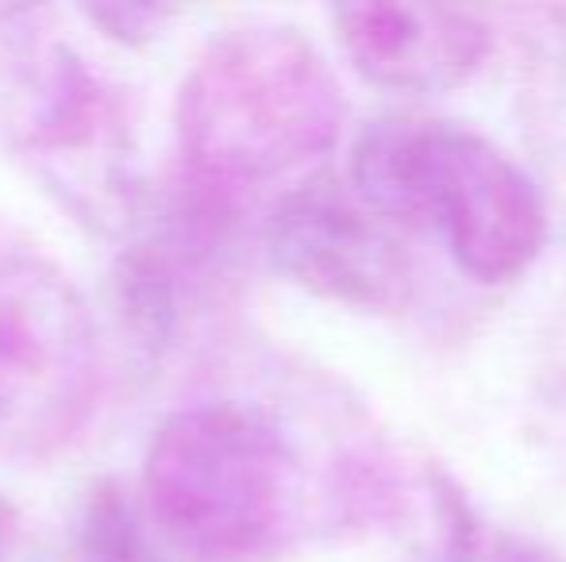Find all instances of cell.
Instances as JSON below:
<instances>
[{
  "label": "cell",
  "mask_w": 566,
  "mask_h": 562,
  "mask_svg": "<svg viewBox=\"0 0 566 562\" xmlns=\"http://www.w3.org/2000/svg\"><path fill=\"white\" fill-rule=\"evenodd\" d=\"M143 509L189 562H266L305 524V466L266 413L201 401L155 427Z\"/></svg>",
  "instance_id": "obj_3"
},
{
  "label": "cell",
  "mask_w": 566,
  "mask_h": 562,
  "mask_svg": "<svg viewBox=\"0 0 566 562\" xmlns=\"http://www.w3.org/2000/svg\"><path fill=\"white\" fill-rule=\"evenodd\" d=\"M350 66L389 93H451L490 59L485 15L451 4H347L332 12Z\"/></svg>",
  "instance_id": "obj_7"
},
{
  "label": "cell",
  "mask_w": 566,
  "mask_h": 562,
  "mask_svg": "<svg viewBox=\"0 0 566 562\" xmlns=\"http://www.w3.org/2000/svg\"><path fill=\"white\" fill-rule=\"evenodd\" d=\"M516 20H524V128L566 209V8H521Z\"/></svg>",
  "instance_id": "obj_8"
},
{
  "label": "cell",
  "mask_w": 566,
  "mask_h": 562,
  "mask_svg": "<svg viewBox=\"0 0 566 562\" xmlns=\"http://www.w3.org/2000/svg\"><path fill=\"white\" fill-rule=\"evenodd\" d=\"M147 509L119 481L90 489L82 509V551L90 562H166Z\"/></svg>",
  "instance_id": "obj_9"
},
{
  "label": "cell",
  "mask_w": 566,
  "mask_h": 562,
  "mask_svg": "<svg viewBox=\"0 0 566 562\" xmlns=\"http://www.w3.org/2000/svg\"><path fill=\"white\" fill-rule=\"evenodd\" d=\"M15 536H20V512H15V505L0 494V562H8V555H12Z\"/></svg>",
  "instance_id": "obj_12"
},
{
  "label": "cell",
  "mask_w": 566,
  "mask_h": 562,
  "mask_svg": "<svg viewBox=\"0 0 566 562\" xmlns=\"http://www.w3.org/2000/svg\"><path fill=\"white\" fill-rule=\"evenodd\" d=\"M347 100L321 46L285 23L235 28L186 74L174 131L189 181L228 204L308 178L336 147Z\"/></svg>",
  "instance_id": "obj_1"
},
{
  "label": "cell",
  "mask_w": 566,
  "mask_h": 562,
  "mask_svg": "<svg viewBox=\"0 0 566 562\" xmlns=\"http://www.w3.org/2000/svg\"><path fill=\"white\" fill-rule=\"evenodd\" d=\"M262 243L282 278L336 305L389 312L412 293V258L394 227L328 173H308L277 197Z\"/></svg>",
  "instance_id": "obj_6"
},
{
  "label": "cell",
  "mask_w": 566,
  "mask_h": 562,
  "mask_svg": "<svg viewBox=\"0 0 566 562\" xmlns=\"http://www.w3.org/2000/svg\"><path fill=\"white\" fill-rule=\"evenodd\" d=\"M350 193L389 227L440 232L462 274L521 278L547 240L539 185L485 136L451 120L386 113L350 142Z\"/></svg>",
  "instance_id": "obj_2"
},
{
  "label": "cell",
  "mask_w": 566,
  "mask_h": 562,
  "mask_svg": "<svg viewBox=\"0 0 566 562\" xmlns=\"http://www.w3.org/2000/svg\"><path fill=\"white\" fill-rule=\"evenodd\" d=\"M432 497H436V517H440L443 536V562H470L478 548V528L474 512H470L467 497L454 489L451 474L432 466Z\"/></svg>",
  "instance_id": "obj_10"
},
{
  "label": "cell",
  "mask_w": 566,
  "mask_h": 562,
  "mask_svg": "<svg viewBox=\"0 0 566 562\" xmlns=\"http://www.w3.org/2000/svg\"><path fill=\"white\" fill-rule=\"evenodd\" d=\"M82 15L101 28V35L116 39L124 46L147 43L163 31V23L174 15V8H132V4H97V8H82Z\"/></svg>",
  "instance_id": "obj_11"
},
{
  "label": "cell",
  "mask_w": 566,
  "mask_h": 562,
  "mask_svg": "<svg viewBox=\"0 0 566 562\" xmlns=\"http://www.w3.org/2000/svg\"><path fill=\"white\" fill-rule=\"evenodd\" d=\"M497 562H547V559H539V551H505V555H501Z\"/></svg>",
  "instance_id": "obj_13"
},
{
  "label": "cell",
  "mask_w": 566,
  "mask_h": 562,
  "mask_svg": "<svg viewBox=\"0 0 566 562\" xmlns=\"http://www.w3.org/2000/svg\"><path fill=\"white\" fill-rule=\"evenodd\" d=\"M97 393L101 343L85 297L43 251L0 235V455L70 447Z\"/></svg>",
  "instance_id": "obj_5"
},
{
  "label": "cell",
  "mask_w": 566,
  "mask_h": 562,
  "mask_svg": "<svg viewBox=\"0 0 566 562\" xmlns=\"http://www.w3.org/2000/svg\"><path fill=\"white\" fill-rule=\"evenodd\" d=\"M0 147L90 232L124 235L143 220L135 116L119 85L70 39L23 31L4 46Z\"/></svg>",
  "instance_id": "obj_4"
}]
</instances>
